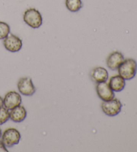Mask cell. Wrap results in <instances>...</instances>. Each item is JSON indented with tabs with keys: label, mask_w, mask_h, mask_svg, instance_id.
<instances>
[{
	"label": "cell",
	"mask_w": 137,
	"mask_h": 152,
	"mask_svg": "<svg viewBox=\"0 0 137 152\" xmlns=\"http://www.w3.org/2000/svg\"><path fill=\"white\" fill-rule=\"evenodd\" d=\"M27 111L24 107L19 105L11 110L9 112V118L15 123H20L26 118Z\"/></svg>",
	"instance_id": "30bf717a"
},
{
	"label": "cell",
	"mask_w": 137,
	"mask_h": 152,
	"mask_svg": "<svg viewBox=\"0 0 137 152\" xmlns=\"http://www.w3.org/2000/svg\"><path fill=\"white\" fill-rule=\"evenodd\" d=\"M22 103V97L18 93L15 91H10L5 96L4 99V105L5 108L12 110L15 107L19 106Z\"/></svg>",
	"instance_id": "ba28073f"
},
{
	"label": "cell",
	"mask_w": 137,
	"mask_h": 152,
	"mask_svg": "<svg viewBox=\"0 0 137 152\" xmlns=\"http://www.w3.org/2000/svg\"><path fill=\"white\" fill-rule=\"evenodd\" d=\"M9 119V110L2 107L0 108V125H3Z\"/></svg>",
	"instance_id": "9a60e30c"
},
{
	"label": "cell",
	"mask_w": 137,
	"mask_h": 152,
	"mask_svg": "<svg viewBox=\"0 0 137 152\" xmlns=\"http://www.w3.org/2000/svg\"><path fill=\"white\" fill-rule=\"evenodd\" d=\"M0 152H8V150L6 149V146L4 145L2 141H0Z\"/></svg>",
	"instance_id": "2e32d148"
},
{
	"label": "cell",
	"mask_w": 137,
	"mask_h": 152,
	"mask_svg": "<svg viewBox=\"0 0 137 152\" xmlns=\"http://www.w3.org/2000/svg\"><path fill=\"white\" fill-rule=\"evenodd\" d=\"M17 88L20 93L25 96H32L36 93L32 80L28 77L20 78L17 83Z\"/></svg>",
	"instance_id": "5b68a950"
},
{
	"label": "cell",
	"mask_w": 137,
	"mask_h": 152,
	"mask_svg": "<svg viewBox=\"0 0 137 152\" xmlns=\"http://www.w3.org/2000/svg\"><path fill=\"white\" fill-rule=\"evenodd\" d=\"M20 139V133L15 128L7 129L2 135V141L5 145L9 148L19 143Z\"/></svg>",
	"instance_id": "277c9868"
},
{
	"label": "cell",
	"mask_w": 137,
	"mask_h": 152,
	"mask_svg": "<svg viewBox=\"0 0 137 152\" xmlns=\"http://www.w3.org/2000/svg\"><path fill=\"white\" fill-rule=\"evenodd\" d=\"M118 74L125 80H131L135 77L137 71V63L134 59L125 60L118 69Z\"/></svg>",
	"instance_id": "6da1fadb"
},
{
	"label": "cell",
	"mask_w": 137,
	"mask_h": 152,
	"mask_svg": "<svg viewBox=\"0 0 137 152\" xmlns=\"http://www.w3.org/2000/svg\"><path fill=\"white\" fill-rule=\"evenodd\" d=\"M66 7L71 12H77L83 6L82 0H66Z\"/></svg>",
	"instance_id": "4fadbf2b"
},
{
	"label": "cell",
	"mask_w": 137,
	"mask_h": 152,
	"mask_svg": "<svg viewBox=\"0 0 137 152\" xmlns=\"http://www.w3.org/2000/svg\"><path fill=\"white\" fill-rule=\"evenodd\" d=\"M23 21L28 26L34 29L39 28L43 23L42 14L35 8L26 10L23 14Z\"/></svg>",
	"instance_id": "7a4b0ae2"
},
{
	"label": "cell",
	"mask_w": 137,
	"mask_h": 152,
	"mask_svg": "<svg viewBox=\"0 0 137 152\" xmlns=\"http://www.w3.org/2000/svg\"><path fill=\"white\" fill-rule=\"evenodd\" d=\"M96 89L97 95L102 101H109L114 98V91L106 82L97 84Z\"/></svg>",
	"instance_id": "8992f818"
},
{
	"label": "cell",
	"mask_w": 137,
	"mask_h": 152,
	"mask_svg": "<svg viewBox=\"0 0 137 152\" xmlns=\"http://www.w3.org/2000/svg\"><path fill=\"white\" fill-rule=\"evenodd\" d=\"M4 46L7 50L11 52H17L22 48V40L16 36L10 34L4 39Z\"/></svg>",
	"instance_id": "52a82bcc"
},
{
	"label": "cell",
	"mask_w": 137,
	"mask_h": 152,
	"mask_svg": "<svg viewBox=\"0 0 137 152\" xmlns=\"http://www.w3.org/2000/svg\"><path fill=\"white\" fill-rule=\"evenodd\" d=\"M4 106V99L0 96V108H1Z\"/></svg>",
	"instance_id": "e0dca14e"
},
{
	"label": "cell",
	"mask_w": 137,
	"mask_h": 152,
	"mask_svg": "<svg viewBox=\"0 0 137 152\" xmlns=\"http://www.w3.org/2000/svg\"><path fill=\"white\" fill-rule=\"evenodd\" d=\"M109 85L113 91L120 92L125 87V80L120 75L113 76L110 78Z\"/></svg>",
	"instance_id": "8fae6325"
},
{
	"label": "cell",
	"mask_w": 137,
	"mask_h": 152,
	"mask_svg": "<svg viewBox=\"0 0 137 152\" xmlns=\"http://www.w3.org/2000/svg\"><path fill=\"white\" fill-rule=\"evenodd\" d=\"M122 103L117 99H113L109 101H103L101 104V109L104 114L109 117H114L118 115L122 109Z\"/></svg>",
	"instance_id": "3957f363"
},
{
	"label": "cell",
	"mask_w": 137,
	"mask_h": 152,
	"mask_svg": "<svg viewBox=\"0 0 137 152\" xmlns=\"http://www.w3.org/2000/svg\"><path fill=\"white\" fill-rule=\"evenodd\" d=\"M125 58L120 52H113L108 56L106 59V65L109 69L112 70H116L118 69L122 63Z\"/></svg>",
	"instance_id": "9c48e42d"
},
{
	"label": "cell",
	"mask_w": 137,
	"mask_h": 152,
	"mask_svg": "<svg viewBox=\"0 0 137 152\" xmlns=\"http://www.w3.org/2000/svg\"><path fill=\"white\" fill-rule=\"evenodd\" d=\"M1 128H0V137H1Z\"/></svg>",
	"instance_id": "ac0fdd59"
},
{
	"label": "cell",
	"mask_w": 137,
	"mask_h": 152,
	"mask_svg": "<svg viewBox=\"0 0 137 152\" xmlns=\"http://www.w3.org/2000/svg\"><path fill=\"white\" fill-rule=\"evenodd\" d=\"M10 33V27L7 23L0 22V40H4Z\"/></svg>",
	"instance_id": "5bb4252c"
},
{
	"label": "cell",
	"mask_w": 137,
	"mask_h": 152,
	"mask_svg": "<svg viewBox=\"0 0 137 152\" xmlns=\"http://www.w3.org/2000/svg\"><path fill=\"white\" fill-rule=\"evenodd\" d=\"M92 78L97 83L106 82L109 78V72L103 67H97L92 71Z\"/></svg>",
	"instance_id": "7c38bea8"
}]
</instances>
